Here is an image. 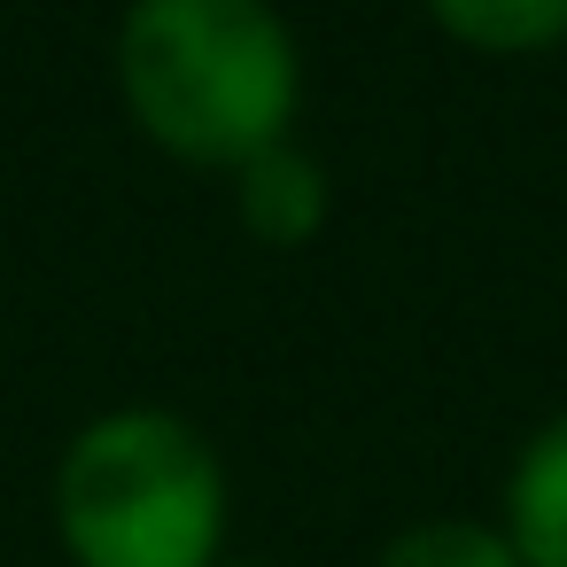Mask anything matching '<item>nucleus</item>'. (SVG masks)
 <instances>
[{
  "label": "nucleus",
  "mask_w": 567,
  "mask_h": 567,
  "mask_svg": "<svg viewBox=\"0 0 567 567\" xmlns=\"http://www.w3.org/2000/svg\"><path fill=\"white\" fill-rule=\"evenodd\" d=\"M373 567H520L513 536L497 520H474V513H435V520H412L381 544Z\"/></svg>",
  "instance_id": "6"
},
{
  "label": "nucleus",
  "mask_w": 567,
  "mask_h": 567,
  "mask_svg": "<svg viewBox=\"0 0 567 567\" xmlns=\"http://www.w3.org/2000/svg\"><path fill=\"white\" fill-rule=\"evenodd\" d=\"M55 544L71 567H218L226 458L172 404H110L55 458Z\"/></svg>",
  "instance_id": "2"
},
{
  "label": "nucleus",
  "mask_w": 567,
  "mask_h": 567,
  "mask_svg": "<svg viewBox=\"0 0 567 567\" xmlns=\"http://www.w3.org/2000/svg\"><path fill=\"white\" fill-rule=\"evenodd\" d=\"M520 551V567H567V412L544 420L513 474H505V520H497Z\"/></svg>",
  "instance_id": "4"
},
{
  "label": "nucleus",
  "mask_w": 567,
  "mask_h": 567,
  "mask_svg": "<svg viewBox=\"0 0 567 567\" xmlns=\"http://www.w3.org/2000/svg\"><path fill=\"white\" fill-rule=\"evenodd\" d=\"M110 71L125 117L179 164L241 172L296 141L303 48L272 0H133Z\"/></svg>",
  "instance_id": "1"
},
{
  "label": "nucleus",
  "mask_w": 567,
  "mask_h": 567,
  "mask_svg": "<svg viewBox=\"0 0 567 567\" xmlns=\"http://www.w3.org/2000/svg\"><path fill=\"white\" fill-rule=\"evenodd\" d=\"M218 567H272V559H218Z\"/></svg>",
  "instance_id": "7"
},
{
  "label": "nucleus",
  "mask_w": 567,
  "mask_h": 567,
  "mask_svg": "<svg viewBox=\"0 0 567 567\" xmlns=\"http://www.w3.org/2000/svg\"><path fill=\"white\" fill-rule=\"evenodd\" d=\"M474 55H544L567 40V0H420Z\"/></svg>",
  "instance_id": "5"
},
{
  "label": "nucleus",
  "mask_w": 567,
  "mask_h": 567,
  "mask_svg": "<svg viewBox=\"0 0 567 567\" xmlns=\"http://www.w3.org/2000/svg\"><path fill=\"white\" fill-rule=\"evenodd\" d=\"M226 187H234V226L249 241H265V249H303L334 210L327 164L303 141H280V148L249 156L241 172H226Z\"/></svg>",
  "instance_id": "3"
}]
</instances>
